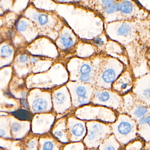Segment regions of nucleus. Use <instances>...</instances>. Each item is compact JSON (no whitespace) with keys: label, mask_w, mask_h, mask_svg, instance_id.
Segmentation results:
<instances>
[{"label":"nucleus","mask_w":150,"mask_h":150,"mask_svg":"<svg viewBox=\"0 0 150 150\" xmlns=\"http://www.w3.org/2000/svg\"><path fill=\"white\" fill-rule=\"evenodd\" d=\"M112 133L122 145H127L136 140L138 133V124L137 121L126 114L122 113L117 116L114 122L110 124Z\"/></svg>","instance_id":"1"},{"label":"nucleus","mask_w":150,"mask_h":150,"mask_svg":"<svg viewBox=\"0 0 150 150\" xmlns=\"http://www.w3.org/2000/svg\"><path fill=\"white\" fill-rule=\"evenodd\" d=\"M123 65L115 59L109 58L102 64L100 72V86L106 89H111L112 85L124 71Z\"/></svg>","instance_id":"2"},{"label":"nucleus","mask_w":150,"mask_h":150,"mask_svg":"<svg viewBox=\"0 0 150 150\" xmlns=\"http://www.w3.org/2000/svg\"><path fill=\"white\" fill-rule=\"evenodd\" d=\"M95 96L102 105L107 106L115 112H121L123 106V98L113 90L109 89L96 91Z\"/></svg>","instance_id":"3"},{"label":"nucleus","mask_w":150,"mask_h":150,"mask_svg":"<svg viewBox=\"0 0 150 150\" xmlns=\"http://www.w3.org/2000/svg\"><path fill=\"white\" fill-rule=\"evenodd\" d=\"M132 92L137 99L150 107V75L135 80Z\"/></svg>","instance_id":"4"},{"label":"nucleus","mask_w":150,"mask_h":150,"mask_svg":"<svg viewBox=\"0 0 150 150\" xmlns=\"http://www.w3.org/2000/svg\"><path fill=\"white\" fill-rule=\"evenodd\" d=\"M134 81L131 73L128 71H123L112 85V89L122 96L132 90Z\"/></svg>","instance_id":"5"},{"label":"nucleus","mask_w":150,"mask_h":150,"mask_svg":"<svg viewBox=\"0 0 150 150\" xmlns=\"http://www.w3.org/2000/svg\"><path fill=\"white\" fill-rule=\"evenodd\" d=\"M150 113V106L137 99L135 104L127 114L137 121L139 118L146 116Z\"/></svg>","instance_id":"6"},{"label":"nucleus","mask_w":150,"mask_h":150,"mask_svg":"<svg viewBox=\"0 0 150 150\" xmlns=\"http://www.w3.org/2000/svg\"><path fill=\"white\" fill-rule=\"evenodd\" d=\"M138 133L147 142L150 141V113L145 116L143 125L138 126Z\"/></svg>","instance_id":"7"},{"label":"nucleus","mask_w":150,"mask_h":150,"mask_svg":"<svg viewBox=\"0 0 150 150\" xmlns=\"http://www.w3.org/2000/svg\"><path fill=\"white\" fill-rule=\"evenodd\" d=\"M102 147L103 150H118L121 147V144L112 133L105 138Z\"/></svg>","instance_id":"8"},{"label":"nucleus","mask_w":150,"mask_h":150,"mask_svg":"<svg viewBox=\"0 0 150 150\" xmlns=\"http://www.w3.org/2000/svg\"><path fill=\"white\" fill-rule=\"evenodd\" d=\"M134 4L130 0H122L119 4V12L121 15H131L135 10Z\"/></svg>","instance_id":"9"},{"label":"nucleus","mask_w":150,"mask_h":150,"mask_svg":"<svg viewBox=\"0 0 150 150\" xmlns=\"http://www.w3.org/2000/svg\"><path fill=\"white\" fill-rule=\"evenodd\" d=\"M12 115L20 120L30 121L32 118V113L25 110L20 109L11 112Z\"/></svg>","instance_id":"10"},{"label":"nucleus","mask_w":150,"mask_h":150,"mask_svg":"<svg viewBox=\"0 0 150 150\" xmlns=\"http://www.w3.org/2000/svg\"><path fill=\"white\" fill-rule=\"evenodd\" d=\"M47 105V103L44 100L37 99L34 101L32 104V109L34 112H41L46 109Z\"/></svg>","instance_id":"11"},{"label":"nucleus","mask_w":150,"mask_h":150,"mask_svg":"<svg viewBox=\"0 0 150 150\" xmlns=\"http://www.w3.org/2000/svg\"><path fill=\"white\" fill-rule=\"evenodd\" d=\"M61 41L63 46L66 48L71 47L74 44V42L71 36L67 34H65L62 36Z\"/></svg>","instance_id":"12"},{"label":"nucleus","mask_w":150,"mask_h":150,"mask_svg":"<svg viewBox=\"0 0 150 150\" xmlns=\"http://www.w3.org/2000/svg\"><path fill=\"white\" fill-rule=\"evenodd\" d=\"M84 126L81 124L77 123L73 126L72 131L73 134L76 136H80L83 134L84 132Z\"/></svg>","instance_id":"13"},{"label":"nucleus","mask_w":150,"mask_h":150,"mask_svg":"<svg viewBox=\"0 0 150 150\" xmlns=\"http://www.w3.org/2000/svg\"><path fill=\"white\" fill-rule=\"evenodd\" d=\"M143 143L140 141H136L133 142L129 143L127 145L126 149H142Z\"/></svg>","instance_id":"14"},{"label":"nucleus","mask_w":150,"mask_h":150,"mask_svg":"<svg viewBox=\"0 0 150 150\" xmlns=\"http://www.w3.org/2000/svg\"><path fill=\"white\" fill-rule=\"evenodd\" d=\"M12 52V50L9 45H4L1 48V56L4 57H9Z\"/></svg>","instance_id":"15"},{"label":"nucleus","mask_w":150,"mask_h":150,"mask_svg":"<svg viewBox=\"0 0 150 150\" xmlns=\"http://www.w3.org/2000/svg\"><path fill=\"white\" fill-rule=\"evenodd\" d=\"M92 70V68L90 65L85 63L81 67L80 71L82 75H91Z\"/></svg>","instance_id":"16"},{"label":"nucleus","mask_w":150,"mask_h":150,"mask_svg":"<svg viewBox=\"0 0 150 150\" xmlns=\"http://www.w3.org/2000/svg\"><path fill=\"white\" fill-rule=\"evenodd\" d=\"M36 20H38L39 24L42 26L45 25L48 23V17L44 14H41L38 15V18Z\"/></svg>","instance_id":"17"},{"label":"nucleus","mask_w":150,"mask_h":150,"mask_svg":"<svg viewBox=\"0 0 150 150\" xmlns=\"http://www.w3.org/2000/svg\"><path fill=\"white\" fill-rule=\"evenodd\" d=\"M76 93L77 96L80 97L86 96L87 90L86 88L83 86H79L76 89Z\"/></svg>","instance_id":"18"},{"label":"nucleus","mask_w":150,"mask_h":150,"mask_svg":"<svg viewBox=\"0 0 150 150\" xmlns=\"http://www.w3.org/2000/svg\"><path fill=\"white\" fill-rule=\"evenodd\" d=\"M17 30L20 31H24L28 28V24L24 21H20L17 23L16 25Z\"/></svg>","instance_id":"19"},{"label":"nucleus","mask_w":150,"mask_h":150,"mask_svg":"<svg viewBox=\"0 0 150 150\" xmlns=\"http://www.w3.org/2000/svg\"><path fill=\"white\" fill-rule=\"evenodd\" d=\"M65 98H66V97H65V95L62 93H57L55 95V100H56V102L58 104H61V103H63L65 100Z\"/></svg>","instance_id":"20"},{"label":"nucleus","mask_w":150,"mask_h":150,"mask_svg":"<svg viewBox=\"0 0 150 150\" xmlns=\"http://www.w3.org/2000/svg\"><path fill=\"white\" fill-rule=\"evenodd\" d=\"M79 79L84 82H89L92 80V75H82L80 77Z\"/></svg>","instance_id":"21"},{"label":"nucleus","mask_w":150,"mask_h":150,"mask_svg":"<svg viewBox=\"0 0 150 150\" xmlns=\"http://www.w3.org/2000/svg\"><path fill=\"white\" fill-rule=\"evenodd\" d=\"M54 147L53 143L51 141H47L45 142L44 145L43 149L44 150H52Z\"/></svg>","instance_id":"22"},{"label":"nucleus","mask_w":150,"mask_h":150,"mask_svg":"<svg viewBox=\"0 0 150 150\" xmlns=\"http://www.w3.org/2000/svg\"><path fill=\"white\" fill-rule=\"evenodd\" d=\"M93 42L96 45L99 47L102 46L104 44V41L100 38H97L95 39Z\"/></svg>","instance_id":"23"},{"label":"nucleus","mask_w":150,"mask_h":150,"mask_svg":"<svg viewBox=\"0 0 150 150\" xmlns=\"http://www.w3.org/2000/svg\"><path fill=\"white\" fill-rule=\"evenodd\" d=\"M78 102L80 104H85L89 103L87 96H84V97H80L78 98Z\"/></svg>","instance_id":"24"},{"label":"nucleus","mask_w":150,"mask_h":150,"mask_svg":"<svg viewBox=\"0 0 150 150\" xmlns=\"http://www.w3.org/2000/svg\"><path fill=\"white\" fill-rule=\"evenodd\" d=\"M20 128H21V126L18 123H14L11 126V129H12V131L14 132H18V131L20 130Z\"/></svg>","instance_id":"25"},{"label":"nucleus","mask_w":150,"mask_h":150,"mask_svg":"<svg viewBox=\"0 0 150 150\" xmlns=\"http://www.w3.org/2000/svg\"><path fill=\"white\" fill-rule=\"evenodd\" d=\"M28 60V57L27 55L23 54L19 57V61H20V62L24 63L27 61Z\"/></svg>","instance_id":"26"},{"label":"nucleus","mask_w":150,"mask_h":150,"mask_svg":"<svg viewBox=\"0 0 150 150\" xmlns=\"http://www.w3.org/2000/svg\"><path fill=\"white\" fill-rule=\"evenodd\" d=\"M36 145V142L34 141H31L29 143L28 145V147L29 149H33L35 148Z\"/></svg>","instance_id":"27"},{"label":"nucleus","mask_w":150,"mask_h":150,"mask_svg":"<svg viewBox=\"0 0 150 150\" xmlns=\"http://www.w3.org/2000/svg\"><path fill=\"white\" fill-rule=\"evenodd\" d=\"M63 133H62L61 131H57L55 133V136L57 137V138H58V139H61L62 137Z\"/></svg>","instance_id":"28"},{"label":"nucleus","mask_w":150,"mask_h":150,"mask_svg":"<svg viewBox=\"0 0 150 150\" xmlns=\"http://www.w3.org/2000/svg\"><path fill=\"white\" fill-rule=\"evenodd\" d=\"M21 104L22 105L24 106V108H28V104H27V102L24 99H22L21 101Z\"/></svg>","instance_id":"29"},{"label":"nucleus","mask_w":150,"mask_h":150,"mask_svg":"<svg viewBox=\"0 0 150 150\" xmlns=\"http://www.w3.org/2000/svg\"><path fill=\"white\" fill-rule=\"evenodd\" d=\"M38 61V58H33L32 60H31V63H35L37 62Z\"/></svg>","instance_id":"30"},{"label":"nucleus","mask_w":150,"mask_h":150,"mask_svg":"<svg viewBox=\"0 0 150 150\" xmlns=\"http://www.w3.org/2000/svg\"><path fill=\"white\" fill-rule=\"evenodd\" d=\"M5 134V131L4 130H3L2 129H1V132H0V134H1V136L2 137V136H4V135Z\"/></svg>","instance_id":"31"},{"label":"nucleus","mask_w":150,"mask_h":150,"mask_svg":"<svg viewBox=\"0 0 150 150\" xmlns=\"http://www.w3.org/2000/svg\"><path fill=\"white\" fill-rule=\"evenodd\" d=\"M147 142H148V143H147V145H146L145 147H149V148H148L147 149H150V141H149Z\"/></svg>","instance_id":"32"},{"label":"nucleus","mask_w":150,"mask_h":150,"mask_svg":"<svg viewBox=\"0 0 150 150\" xmlns=\"http://www.w3.org/2000/svg\"><path fill=\"white\" fill-rule=\"evenodd\" d=\"M58 1L61 2H64V1H66L67 0H58Z\"/></svg>","instance_id":"33"}]
</instances>
